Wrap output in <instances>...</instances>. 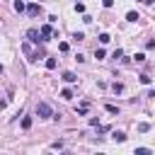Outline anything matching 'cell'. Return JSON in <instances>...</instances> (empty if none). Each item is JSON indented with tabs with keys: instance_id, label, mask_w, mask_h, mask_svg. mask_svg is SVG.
<instances>
[{
	"instance_id": "cell-22",
	"label": "cell",
	"mask_w": 155,
	"mask_h": 155,
	"mask_svg": "<svg viewBox=\"0 0 155 155\" xmlns=\"http://www.w3.org/2000/svg\"><path fill=\"white\" fill-rule=\"evenodd\" d=\"M0 73H2V65H0Z\"/></svg>"
},
{
	"instance_id": "cell-23",
	"label": "cell",
	"mask_w": 155,
	"mask_h": 155,
	"mask_svg": "<svg viewBox=\"0 0 155 155\" xmlns=\"http://www.w3.org/2000/svg\"><path fill=\"white\" fill-rule=\"evenodd\" d=\"M140 2H145V0H140Z\"/></svg>"
},
{
	"instance_id": "cell-9",
	"label": "cell",
	"mask_w": 155,
	"mask_h": 155,
	"mask_svg": "<svg viewBox=\"0 0 155 155\" xmlns=\"http://www.w3.org/2000/svg\"><path fill=\"white\" fill-rule=\"evenodd\" d=\"M138 131H140V133H148V131H150V124H148V121L138 124Z\"/></svg>"
},
{
	"instance_id": "cell-17",
	"label": "cell",
	"mask_w": 155,
	"mask_h": 155,
	"mask_svg": "<svg viewBox=\"0 0 155 155\" xmlns=\"http://www.w3.org/2000/svg\"><path fill=\"white\" fill-rule=\"evenodd\" d=\"M136 155H150L148 148H136Z\"/></svg>"
},
{
	"instance_id": "cell-8",
	"label": "cell",
	"mask_w": 155,
	"mask_h": 155,
	"mask_svg": "<svg viewBox=\"0 0 155 155\" xmlns=\"http://www.w3.org/2000/svg\"><path fill=\"white\" fill-rule=\"evenodd\" d=\"M22 128H24V131H29V128H31V119H29V116H24V119H22Z\"/></svg>"
},
{
	"instance_id": "cell-7",
	"label": "cell",
	"mask_w": 155,
	"mask_h": 155,
	"mask_svg": "<svg viewBox=\"0 0 155 155\" xmlns=\"http://www.w3.org/2000/svg\"><path fill=\"white\" fill-rule=\"evenodd\" d=\"M61 97H63V99H73V90H68V87L61 90Z\"/></svg>"
},
{
	"instance_id": "cell-10",
	"label": "cell",
	"mask_w": 155,
	"mask_h": 155,
	"mask_svg": "<svg viewBox=\"0 0 155 155\" xmlns=\"http://www.w3.org/2000/svg\"><path fill=\"white\" fill-rule=\"evenodd\" d=\"M15 10H17V12H24V10H27V7H24V0H15Z\"/></svg>"
},
{
	"instance_id": "cell-12",
	"label": "cell",
	"mask_w": 155,
	"mask_h": 155,
	"mask_svg": "<svg viewBox=\"0 0 155 155\" xmlns=\"http://www.w3.org/2000/svg\"><path fill=\"white\" fill-rule=\"evenodd\" d=\"M109 41H111L109 34H99V44H109Z\"/></svg>"
},
{
	"instance_id": "cell-14",
	"label": "cell",
	"mask_w": 155,
	"mask_h": 155,
	"mask_svg": "<svg viewBox=\"0 0 155 155\" xmlns=\"http://www.w3.org/2000/svg\"><path fill=\"white\" fill-rule=\"evenodd\" d=\"M126 19H128V22H136V19H138V12H128Z\"/></svg>"
},
{
	"instance_id": "cell-13",
	"label": "cell",
	"mask_w": 155,
	"mask_h": 155,
	"mask_svg": "<svg viewBox=\"0 0 155 155\" xmlns=\"http://www.w3.org/2000/svg\"><path fill=\"white\" fill-rule=\"evenodd\" d=\"M46 68L53 70V68H56V58H46Z\"/></svg>"
},
{
	"instance_id": "cell-16",
	"label": "cell",
	"mask_w": 155,
	"mask_h": 155,
	"mask_svg": "<svg viewBox=\"0 0 155 155\" xmlns=\"http://www.w3.org/2000/svg\"><path fill=\"white\" fill-rule=\"evenodd\" d=\"M107 111H109V114H119V107H114V104H107Z\"/></svg>"
},
{
	"instance_id": "cell-1",
	"label": "cell",
	"mask_w": 155,
	"mask_h": 155,
	"mask_svg": "<svg viewBox=\"0 0 155 155\" xmlns=\"http://www.w3.org/2000/svg\"><path fill=\"white\" fill-rule=\"evenodd\" d=\"M36 114H39V119H48V116H53V109H51V104L39 102L36 104Z\"/></svg>"
},
{
	"instance_id": "cell-19",
	"label": "cell",
	"mask_w": 155,
	"mask_h": 155,
	"mask_svg": "<svg viewBox=\"0 0 155 155\" xmlns=\"http://www.w3.org/2000/svg\"><path fill=\"white\" fill-rule=\"evenodd\" d=\"M133 58H136V63H143V61H145V53H136Z\"/></svg>"
},
{
	"instance_id": "cell-11",
	"label": "cell",
	"mask_w": 155,
	"mask_h": 155,
	"mask_svg": "<svg viewBox=\"0 0 155 155\" xmlns=\"http://www.w3.org/2000/svg\"><path fill=\"white\" fill-rule=\"evenodd\" d=\"M140 82H143V85H150V82H153V78H150L148 73H143V75H140Z\"/></svg>"
},
{
	"instance_id": "cell-6",
	"label": "cell",
	"mask_w": 155,
	"mask_h": 155,
	"mask_svg": "<svg viewBox=\"0 0 155 155\" xmlns=\"http://www.w3.org/2000/svg\"><path fill=\"white\" fill-rule=\"evenodd\" d=\"M63 80H65V82H75V80H78V75H75V73H70V70H65V73H63Z\"/></svg>"
},
{
	"instance_id": "cell-15",
	"label": "cell",
	"mask_w": 155,
	"mask_h": 155,
	"mask_svg": "<svg viewBox=\"0 0 155 155\" xmlns=\"http://www.w3.org/2000/svg\"><path fill=\"white\" fill-rule=\"evenodd\" d=\"M111 90H114V92H124V85H121V82H114Z\"/></svg>"
},
{
	"instance_id": "cell-4",
	"label": "cell",
	"mask_w": 155,
	"mask_h": 155,
	"mask_svg": "<svg viewBox=\"0 0 155 155\" xmlns=\"http://www.w3.org/2000/svg\"><path fill=\"white\" fill-rule=\"evenodd\" d=\"M111 138H114L116 143H124V140H126V133H124V131H114V133H111Z\"/></svg>"
},
{
	"instance_id": "cell-2",
	"label": "cell",
	"mask_w": 155,
	"mask_h": 155,
	"mask_svg": "<svg viewBox=\"0 0 155 155\" xmlns=\"http://www.w3.org/2000/svg\"><path fill=\"white\" fill-rule=\"evenodd\" d=\"M39 34H41V41H48V36L53 34V29H51V24H44V27L39 29Z\"/></svg>"
},
{
	"instance_id": "cell-3",
	"label": "cell",
	"mask_w": 155,
	"mask_h": 155,
	"mask_svg": "<svg viewBox=\"0 0 155 155\" xmlns=\"http://www.w3.org/2000/svg\"><path fill=\"white\" fill-rule=\"evenodd\" d=\"M27 39H29V41H34V44H39V41H41L39 29H29V31H27Z\"/></svg>"
},
{
	"instance_id": "cell-5",
	"label": "cell",
	"mask_w": 155,
	"mask_h": 155,
	"mask_svg": "<svg viewBox=\"0 0 155 155\" xmlns=\"http://www.w3.org/2000/svg\"><path fill=\"white\" fill-rule=\"evenodd\" d=\"M27 12H29L31 17H36V15L41 12V5H29V7H27Z\"/></svg>"
},
{
	"instance_id": "cell-18",
	"label": "cell",
	"mask_w": 155,
	"mask_h": 155,
	"mask_svg": "<svg viewBox=\"0 0 155 155\" xmlns=\"http://www.w3.org/2000/svg\"><path fill=\"white\" fill-rule=\"evenodd\" d=\"M104 56H107L104 48H97V51H94V58H104Z\"/></svg>"
},
{
	"instance_id": "cell-21",
	"label": "cell",
	"mask_w": 155,
	"mask_h": 155,
	"mask_svg": "<svg viewBox=\"0 0 155 155\" xmlns=\"http://www.w3.org/2000/svg\"><path fill=\"white\" fill-rule=\"evenodd\" d=\"M102 5H104V7H111V5H114V0H102Z\"/></svg>"
},
{
	"instance_id": "cell-20",
	"label": "cell",
	"mask_w": 155,
	"mask_h": 155,
	"mask_svg": "<svg viewBox=\"0 0 155 155\" xmlns=\"http://www.w3.org/2000/svg\"><path fill=\"white\" fill-rule=\"evenodd\" d=\"M75 10H78V12H85V5H82V2H78V0H75Z\"/></svg>"
}]
</instances>
